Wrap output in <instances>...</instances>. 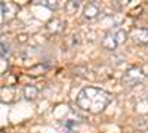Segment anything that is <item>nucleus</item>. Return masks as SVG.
Here are the masks:
<instances>
[{
    "mask_svg": "<svg viewBox=\"0 0 148 133\" xmlns=\"http://www.w3.org/2000/svg\"><path fill=\"white\" fill-rule=\"evenodd\" d=\"M129 37V34L126 30H123V28H114V30H111L105 34V37L102 39L101 44L104 49L107 50H116L119 46L121 44H125L126 40Z\"/></svg>",
    "mask_w": 148,
    "mask_h": 133,
    "instance_id": "f03ea898",
    "label": "nucleus"
},
{
    "mask_svg": "<svg viewBox=\"0 0 148 133\" xmlns=\"http://www.w3.org/2000/svg\"><path fill=\"white\" fill-rule=\"evenodd\" d=\"M111 102V95L99 87L88 86L83 87L76 98V104L79 108H82L83 111H88L92 114H99L102 113L108 104Z\"/></svg>",
    "mask_w": 148,
    "mask_h": 133,
    "instance_id": "f257e3e1",
    "label": "nucleus"
},
{
    "mask_svg": "<svg viewBox=\"0 0 148 133\" xmlns=\"http://www.w3.org/2000/svg\"><path fill=\"white\" fill-rule=\"evenodd\" d=\"M46 28L51 31V33H53V34H58L59 31H62V28H64V22L61 21V19H52V21H49V22H47Z\"/></svg>",
    "mask_w": 148,
    "mask_h": 133,
    "instance_id": "0eeeda50",
    "label": "nucleus"
},
{
    "mask_svg": "<svg viewBox=\"0 0 148 133\" xmlns=\"http://www.w3.org/2000/svg\"><path fill=\"white\" fill-rule=\"evenodd\" d=\"M65 9H67V12L70 15H74V14H77V10L80 9V2H68L67 5H65Z\"/></svg>",
    "mask_w": 148,
    "mask_h": 133,
    "instance_id": "1a4fd4ad",
    "label": "nucleus"
},
{
    "mask_svg": "<svg viewBox=\"0 0 148 133\" xmlns=\"http://www.w3.org/2000/svg\"><path fill=\"white\" fill-rule=\"evenodd\" d=\"M37 96H39V90L34 86H25L24 87V98L27 101H34Z\"/></svg>",
    "mask_w": 148,
    "mask_h": 133,
    "instance_id": "6e6552de",
    "label": "nucleus"
},
{
    "mask_svg": "<svg viewBox=\"0 0 148 133\" xmlns=\"http://www.w3.org/2000/svg\"><path fill=\"white\" fill-rule=\"evenodd\" d=\"M145 78V74L141 67H130L126 72L125 76H123V86L126 87H135L141 84Z\"/></svg>",
    "mask_w": 148,
    "mask_h": 133,
    "instance_id": "7ed1b4c3",
    "label": "nucleus"
},
{
    "mask_svg": "<svg viewBox=\"0 0 148 133\" xmlns=\"http://www.w3.org/2000/svg\"><path fill=\"white\" fill-rule=\"evenodd\" d=\"M98 16H99V8H98L95 3H88L83 8V18L84 19L92 21Z\"/></svg>",
    "mask_w": 148,
    "mask_h": 133,
    "instance_id": "423d86ee",
    "label": "nucleus"
},
{
    "mask_svg": "<svg viewBox=\"0 0 148 133\" xmlns=\"http://www.w3.org/2000/svg\"><path fill=\"white\" fill-rule=\"evenodd\" d=\"M130 37L135 43L138 44H147L148 43V28H133L130 31Z\"/></svg>",
    "mask_w": 148,
    "mask_h": 133,
    "instance_id": "39448f33",
    "label": "nucleus"
},
{
    "mask_svg": "<svg viewBox=\"0 0 148 133\" xmlns=\"http://www.w3.org/2000/svg\"><path fill=\"white\" fill-rule=\"evenodd\" d=\"M62 127L67 130V132H73V130H76L79 127V123H76L74 120H65V121L62 123Z\"/></svg>",
    "mask_w": 148,
    "mask_h": 133,
    "instance_id": "9b49d317",
    "label": "nucleus"
},
{
    "mask_svg": "<svg viewBox=\"0 0 148 133\" xmlns=\"http://www.w3.org/2000/svg\"><path fill=\"white\" fill-rule=\"evenodd\" d=\"M9 68V61L8 56H0V74H5Z\"/></svg>",
    "mask_w": 148,
    "mask_h": 133,
    "instance_id": "f8f14e48",
    "label": "nucleus"
},
{
    "mask_svg": "<svg viewBox=\"0 0 148 133\" xmlns=\"http://www.w3.org/2000/svg\"><path fill=\"white\" fill-rule=\"evenodd\" d=\"M34 3L45 6V8H49V9H56L58 8V2H52V0H36Z\"/></svg>",
    "mask_w": 148,
    "mask_h": 133,
    "instance_id": "9d476101",
    "label": "nucleus"
},
{
    "mask_svg": "<svg viewBox=\"0 0 148 133\" xmlns=\"http://www.w3.org/2000/svg\"><path fill=\"white\" fill-rule=\"evenodd\" d=\"M0 8H2V14H3V19L10 21L14 19L19 10V6L14 2H2L0 3Z\"/></svg>",
    "mask_w": 148,
    "mask_h": 133,
    "instance_id": "20e7f679",
    "label": "nucleus"
}]
</instances>
